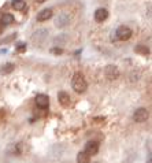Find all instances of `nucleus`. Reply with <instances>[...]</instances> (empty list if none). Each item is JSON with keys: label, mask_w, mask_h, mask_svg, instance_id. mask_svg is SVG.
<instances>
[{"label": "nucleus", "mask_w": 152, "mask_h": 163, "mask_svg": "<svg viewBox=\"0 0 152 163\" xmlns=\"http://www.w3.org/2000/svg\"><path fill=\"white\" fill-rule=\"evenodd\" d=\"M71 86H73V89H74L77 93H84V92H87L88 84H87V81H85L84 75H82L81 73H75V74L73 75Z\"/></svg>", "instance_id": "nucleus-1"}, {"label": "nucleus", "mask_w": 152, "mask_h": 163, "mask_svg": "<svg viewBox=\"0 0 152 163\" xmlns=\"http://www.w3.org/2000/svg\"><path fill=\"white\" fill-rule=\"evenodd\" d=\"M115 36H116L118 40H121V41H128V40H130L132 38L133 32H132V29L128 28V26H119L115 32Z\"/></svg>", "instance_id": "nucleus-2"}, {"label": "nucleus", "mask_w": 152, "mask_h": 163, "mask_svg": "<svg viewBox=\"0 0 152 163\" xmlns=\"http://www.w3.org/2000/svg\"><path fill=\"white\" fill-rule=\"evenodd\" d=\"M104 75H106L107 79H110V81H115V79H118L119 77V70L116 66L114 65H108L104 69Z\"/></svg>", "instance_id": "nucleus-3"}, {"label": "nucleus", "mask_w": 152, "mask_h": 163, "mask_svg": "<svg viewBox=\"0 0 152 163\" xmlns=\"http://www.w3.org/2000/svg\"><path fill=\"white\" fill-rule=\"evenodd\" d=\"M150 118V113H148L147 108H137V110L134 111V114H133V119L136 121V122L138 123H142L145 122V121Z\"/></svg>", "instance_id": "nucleus-4"}, {"label": "nucleus", "mask_w": 152, "mask_h": 163, "mask_svg": "<svg viewBox=\"0 0 152 163\" xmlns=\"http://www.w3.org/2000/svg\"><path fill=\"white\" fill-rule=\"evenodd\" d=\"M34 101H36L37 107L41 108V110H45V108L49 107V97L47 95H37Z\"/></svg>", "instance_id": "nucleus-5"}, {"label": "nucleus", "mask_w": 152, "mask_h": 163, "mask_svg": "<svg viewBox=\"0 0 152 163\" xmlns=\"http://www.w3.org/2000/svg\"><path fill=\"white\" fill-rule=\"evenodd\" d=\"M84 151L87 152L89 156L96 155V153L99 152V143H97V141H88L87 144H85Z\"/></svg>", "instance_id": "nucleus-6"}, {"label": "nucleus", "mask_w": 152, "mask_h": 163, "mask_svg": "<svg viewBox=\"0 0 152 163\" xmlns=\"http://www.w3.org/2000/svg\"><path fill=\"white\" fill-rule=\"evenodd\" d=\"M107 18H108V11L106 8H97L95 11V21L99 22V24L104 22Z\"/></svg>", "instance_id": "nucleus-7"}, {"label": "nucleus", "mask_w": 152, "mask_h": 163, "mask_svg": "<svg viewBox=\"0 0 152 163\" xmlns=\"http://www.w3.org/2000/svg\"><path fill=\"white\" fill-rule=\"evenodd\" d=\"M58 100H59V103H61V105H63V107H69V105H70V103H71L70 95H69L67 92H65V91L59 92Z\"/></svg>", "instance_id": "nucleus-8"}, {"label": "nucleus", "mask_w": 152, "mask_h": 163, "mask_svg": "<svg viewBox=\"0 0 152 163\" xmlns=\"http://www.w3.org/2000/svg\"><path fill=\"white\" fill-rule=\"evenodd\" d=\"M52 17V10L51 8H44L37 14V21L39 22H45Z\"/></svg>", "instance_id": "nucleus-9"}, {"label": "nucleus", "mask_w": 152, "mask_h": 163, "mask_svg": "<svg viewBox=\"0 0 152 163\" xmlns=\"http://www.w3.org/2000/svg\"><path fill=\"white\" fill-rule=\"evenodd\" d=\"M8 153H11V155L14 156H18L22 153V145L21 144H11L10 148H8Z\"/></svg>", "instance_id": "nucleus-10"}, {"label": "nucleus", "mask_w": 152, "mask_h": 163, "mask_svg": "<svg viewBox=\"0 0 152 163\" xmlns=\"http://www.w3.org/2000/svg\"><path fill=\"white\" fill-rule=\"evenodd\" d=\"M69 21H70V17H69L67 14H62L61 17L56 19V26H58V28L66 26V25L69 24Z\"/></svg>", "instance_id": "nucleus-11"}, {"label": "nucleus", "mask_w": 152, "mask_h": 163, "mask_svg": "<svg viewBox=\"0 0 152 163\" xmlns=\"http://www.w3.org/2000/svg\"><path fill=\"white\" fill-rule=\"evenodd\" d=\"M91 162V156L88 155L85 151L78 152L77 155V163H89Z\"/></svg>", "instance_id": "nucleus-12"}, {"label": "nucleus", "mask_w": 152, "mask_h": 163, "mask_svg": "<svg viewBox=\"0 0 152 163\" xmlns=\"http://www.w3.org/2000/svg\"><path fill=\"white\" fill-rule=\"evenodd\" d=\"M11 6L17 11H22V10H25V7H26V3H25V0H12Z\"/></svg>", "instance_id": "nucleus-13"}, {"label": "nucleus", "mask_w": 152, "mask_h": 163, "mask_svg": "<svg viewBox=\"0 0 152 163\" xmlns=\"http://www.w3.org/2000/svg\"><path fill=\"white\" fill-rule=\"evenodd\" d=\"M14 21H15L14 15L8 14V12H6V14H3L2 19H0V22H2V25H11V24H14Z\"/></svg>", "instance_id": "nucleus-14"}, {"label": "nucleus", "mask_w": 152, "mask_h": 163, "mask_svg": "<svg viewBox=\"0 0 152 163\" xmlns=\"http://www.w3.org/2000/svg\"><path fill=\"white\" fill-rule=\"evenodd\" d=\"M14 69H15V66L12 65V63H7V65H4V66L2 67L0 73H2V74H10V73H11Z\"/></svg>", "instance_id": "nucleus-15"}, {"label": "nucleus", "mask_w": 152, "mask_h": 163, "mask_svg": "<svg viewBox=\"0 0 152 163\" xmlns=\"http://www.w3.org/2000/svg\"><path fill=\"white\" fill-rule=\"evenodd\" d=\"M136 54H141V55H148L150 54V48H147L145 45H137L134 48Z\"/></svg>", "instance_id": "nucleus-16"}, {"label": "nucleus", "mask_w": 152, "mask_h": 163, "mask_svg": "<svg viewBox=\"0 0 152 163\" xmlns=\"http://www.w3.org/2000/svg\"><path fill=\"white\" fill-rule=\"evenodd\" d=\"M26 51V44H19L17 47V52H25Z\"/></svg>", "instance_id": "nucleus-17"}, {"label": "nucleus", "mask_w": 152, "mask_h": 163, "mask_svg": "<svg viewBox=\"0 0 152 163\" xmlns=\"http://www.w3.org/2000/svg\"><path fill=\"white\" fill-rule=\"evenodd\" d=\"M51 51H52V54H56V55H61V54L63 52L62 48H52Z\"/></svg>", "instance_id": "nucleus-18"}, {"label": "nucleus", "mask_w": 152, "mask_h": 163, "mask_svg": "<svg viewBox=\"0 0 152 163\" xmlns=\"http://www.w3.org/2000/svg\"><path fill=\"white\" fill-rule=\"evenodd\" d=\"M93 121H95V122H100V123H103L104 121H106V118H104V117H96V118H93Z\"/></svg>", "instance_id": "nucleus-19"}, {"label": "nucleus", "mask_w": 152, "mask_h": 163, "mask_svg": "<svg viewBox=\"0 0 152 163\" xmlns=\"http://www.w3.org/2000/svg\"><path fill=\"white\" fill-rule=\"evenodd\" d=\"M44 2H45V0H36V3H37V4H43Z\"/></svg>", "instance_id": "nucleus-20"}, {"label": "nucleus", "mask_w": 152, "mask_h": 163, "mask_svg": "<svg viewBox=\"0 0 152 163\" xmlns=\"http://www.w3.org/2000/svg\"><path fill=\"white\" fill-rule=\"evenodd\" d=\"M95 163H99V162H95Z\"/></svg>", "instance_id": "nucleus-21"}]
</instances>
